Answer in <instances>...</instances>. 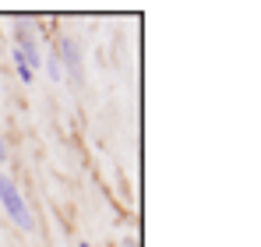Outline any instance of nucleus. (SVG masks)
<instances>
[{
	"label": "nucleus",
	"instance_id": "f257e3e1",
	"mask_svg": "<svg viewBox=\"0 0 261 247\" xmlns=\"http://www.w3.org/2000/svg\"><path fill=\"white\" fill-rule=\"evenodd\" d=\"M0 205H4V212L11 215V223H14V226H21L25 233H29V230H36L32 212H29V205H25V198H21L18 184H14L7 173H0Z\"/></svg>",
	"mask_w": 261,
	"mask_h": 247
},
{
	"label": "nucleus",
	"instance_id": "f03ea898",
	"mask_svg": "<svg viewBox=\"0 0 261 247\" xmlns=\"http://www.w3.org/2000/svg\"><path fill=\"white\" fill-rule=\"evenodd\" d=\"M60 50H64V64H67L71 82H82V53H78L74 39H64V42H60Z\"/></svg>",
	"mask_w": 261,
	"mask_h": 247
},
{
	"label": "nucleus",
	"instance_id": "7ed1b4c3",
	"mask_svg": "<svg viewBox=\"0 0 261 247\" xmlns=\"http://www.w3.org/2000/svg\"><path fill=\"white\" fill-rule=\"evenodd\" d=\"M14 71H18V78H21V85H32V82H36V71L29 67V60H25V57H21L18 50H14Z\"/></svg>",
	"mask_w": 261,
	"mask_h": 247
},
{
	"label": "nucleus",
	"instance_id": "20e7f679",
	"mask_svg": "<svg viewBox=\"0 0 261 247\" xmlns=\"http://www.w3.org/2000/svg\"><path fill=\"white\" fill-rule=\"evenodd\" d=\"M43 64L49 67V78H53V82H60V78H64V67H60V60H57L53 53H49V60H43Z\"/></svg>",
	"mask_w": 261,
	"mask_h": 247
},
{
	"label": "nucleus",
	"instance_id": "39448f33",
	"mask_svg": "<svg viewBox=\"0 0 261 247\" xmlns=\"http://www.w3.org/2000/svg\"><path fill=\"white\" fill-rule=\"evenodd\" d=\"M4 159H7V149H4V141H0V163H4Z\"/></svg>",
	"mask_w": 261,
	"mask_h": 247
},
{
	"label": "nucleus",
	"instance_id": "423d86ee",
	"mask_svg": "<svg viewBox=\"0 0 261 247\" xmlns=\"http://www.w3.org/2000/svg\"><path fill=\"white\" fill-rule=\"evenodd\" d=\"M124 247H138V244H134V240H127V244H124Z\"/></svg>",
	"mask_w": 261,
	"mask_h": 247
},
{
	"label": "nucleus",
	"instance_id": "0eeeda50",
	"mask_svg": "<svg viewBox=\"0 0 261 247\" xmlns=\"http://www.w3.org/2000/svg\"><path fill=\"white\" fill-rule=\"evenodd\" d=\"M78 247H92V244H85V240H82V244H78Z\"/></svg>",
	"mask_w": 261,
	"mask_h": 247
}]
</instances>
